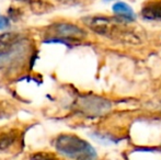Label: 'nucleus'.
<instances>
[{
    "label": "nucleus",
    "mask_w": 161,
    "mask_h": 160,
    "mask_svg": "<svg viewBox=\"0 0 161 160\" xmlns=\"http://www.w3.org/2000/svg\"><path fill=\"white\" fill-rule=\"evenodd\" d=\"M55 148L63 156L72 159H94L96 149L88 141L72 134H62L56 138Z\"/></svg>",
    "instance_id": "f257e3e1"
},
{
    "label": "nucleus",
    "mask_w": 161,
    "mask_h": 160,
    "mask_svg": "<svg viewBox=\"0 0 161 160\" xmlns=\"http://www.w3.org/2000/svg\"><path fill=\"white\" fill-rule=\"evenodd\" d=\"M85 23L97 34L111 39L113 37V39L127 41L131 37H137L130 32L129 30L130 28H128L121 20L103 17H91L85 19Z\"/></svg>",
    "instance_id": "f03ea898"
},
{
    "label": "nucleus",
    "mask_w": 161,
    "mask_h": 160,
    "mask_svg": "<svg viewBox=\"0 0 161 160\" xmlns=\"http://www.w3.org/2000/svg\"><path fill=\"white\" fill-rule=\"evenodd\" d=\"M28 51L23 36L17 33H4L0 35V64H13Z\"/></svg>",
    "instance_id": "7ed1b4c3"
},
{
    "label": "nucleus",
    "mask_w": 161,
    "mask_h": 160,
    "mask_svg": "<svg viewBox=\"0 0 161 160\" xmlns=\"http://www.w3.org/2000/svg\"><path fill=\"white\" fill-rule=\"evenodd\" d=\"M87 36L86 31L81 28L71 23H65V22H58L54 23L46 30L45 34V42L47 43H69V42H78V41L85 39Z\"/></svg>",
    "instance_id": "20e7f679"
},
{
    "label": "nucleus",
    "mask_w": 161,
    "mask_h": 160,
    "mask_svg": "<svg viewBox=\"0 0 161 160\" xmlns=\"http://www.w3.org/2000/svg\"><path fill=\"white\" fill-rule=\"evenodd\" d=\"M75 109L88 118H97L111 110L110 101L93 96H82L75 102Z\"/></svg>",
    "instance_id": "39448f33"
},
{
    "label": "nucleus",
    "mask_w": 161,
    "mask_h": 160,
    "mask_svg": "<svg viewBox=\"0 0 161 160\" xmlns=\"http://www.w3.org/2000/svg\"><path fill=\"white\" fill-rule=\"evenodd\" d=\"M21 133L18 128L0 130V152H10L19 144Z\"/></svg>",
    "instance_id": "423d86ee"
},
{
    "label": "nucleus",
    "mask_w": 161,
    "mask_h": 160,
    "mask_svg": "<svg viewBox=\"0 0 161 160\" xmlns=\"http://www.w3.org/2000/svg\"><path fill=\"white\" fill-rule=\"evenodd\" d=\"M142 17L148 21H161V0H148L142 8Z\"/></svg>",
    "instance_id": "0eeeda50"
},
{
    "label": "nucleus",
    "mask_w": 161,
    "mask_h": 160,
    "mask_svg": "<svg viewBox=\"0 0 161 160\" xmlns=\"http://www.w3.org/2000/svg\"><path fill=\"white\" fill-rule=\"evenodd\" d=\"M113 11L116 15H119L121 19L126 20V21H131L135 20V13H134L133 9L128 6L125 2H116L113 6Z\"/></svg>",
    "instance_id": "6e6552de"
},
{
    "label": "nucleus",
    "mask_w": 161,
    "mask_h": 160,
    "mask_svg": "<svg viewBox=\"0 0 161 160\" xmlns=\"http://www.w3.org/2000/svg\"><path fill=\"white\" fill-rule=\"evenodd\" d=\"M17 1L20 2H24V3H28V4H34V6H43L45 3L43 0H17Z\"/></svg>",
    "instance_id": "1a4fd4ad"
},
{
    "label": "nucleus",
    "mask_w": 161,
    "mask_h": 160,
    "mask_svg": "<svg viewBox=\"0 0 161 160\" xmlns=\"http://www.w3.org/2000/svg\"><path fill=\"white\" fill-rule=\"evenodd\" d=\"M7 26H9V20L2 14H0V30L6 29Z\"/></svg>",
    "instance_id": "9d476101"
},
{
    "label": "nucleus",
    "mask_w": 161,
    "mask_h": 160,
    "mask_svg": "<svg viewBox=\"0 0 161 160\" xmlns=\"http://www.w3.org/2000/svg\"><path fill=\"white\" fill-rule=\"evenodd\" d=\"M58 1H63V2H66V3H68V2L72 1V0H58Z\"/></svg>",
    "instance_id": "9b49d317"
}]
</instances>
